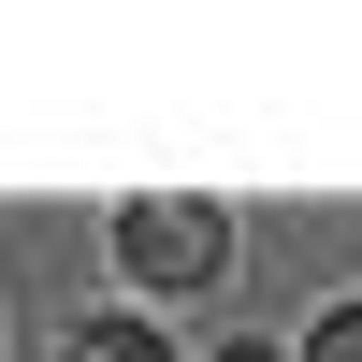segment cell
Returning a JSON list of instances; mask_svg holds the SVG:
<instances>
[{
  "label": "cell",
  "instance_id": "cell-1",
  "mask_svg": "<svg viewBox=\"0 0 362 362\" xmlns=\"http://www.w3.org/2000/svg\"><path fill=\"white\" fill-rule=\"evenodd\" d=\"M116 261H131L145 290H203L232 261V218L218 203H189V189H160V203H116Z\"/></svg>",
  "mask_w": 362,
  "mask_h": 362
},
{
  "label": "cell",
  "instance_id": "cell-2",
  "mask_svg": "<svg viewBox=\"0 0 362 362\" xmlns=\"http://www.w3.org/2000/svg\"><path fill=\"white\" fill-rule=\"evenodd\" d=\"M58 362H174V334H145V319H73Z\"/></svg>",
  "mask_w": 362,
  "mask_h": 362
},
{
  "label": "cell",
  "instance_id": "cell-3",
  "mask_svg": "<svg viewBox=\"0 0 362 362\" xmlns=\"http://www.w3.org/2000/svg\"><path fill=\"white\" fill-rule=\"evenodd\" d=\"M305 362H362V305H334V319H319V334H305Z\"/></svg>",
  "mask_w": 362,
  "mask_h": 362
},
{
  "label": "cell",
  "instance_id": "cell-4",
  "mask_svg": "<svg viewBox=\"0 0 362 362\" xmlns=\"http://www.w3.org/2000/svg\"><path fill=\"white\" fill-rule=\"evenodd\" d=\"M218 362H276V348H218Z\"/></svg>",
  "mask_w": 362,
  "mask_h": 362
}]
</instances>
